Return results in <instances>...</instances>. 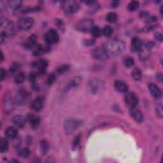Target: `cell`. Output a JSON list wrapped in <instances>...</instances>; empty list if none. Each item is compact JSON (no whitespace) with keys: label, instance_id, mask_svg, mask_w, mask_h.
<instances>
[{"label":"cell","instance_id":"obj_13","mask_svg":"<svg viewBox=\"0 0 163 163\" xmlns=\"http://www.w3.org/2000/svg\"><path fill=\"white\" fill-rule=\"evenodd\" d=\"M125 103L130 108L135 107L139 103V99L135 93H128L125 96Z\"/></svg>","mask_w":163,"mask_h":163},{"label":"cell","instance_id":"obj_34","mask_svg":"<svg viewBox=\"0 0 163 163\" xmlns=\"http://www.w3.org/2000/svg\"><path fill=\"white\" fill-rule=\"evenodd\" d=\"M30 153L29 149L27 147L20 149L18 150V155L24 158H28L30 155Z\"/></svg>","mask_w":163,"mask_h":163},{"label":"cell","instance_id":"obj_36","mask_svg":"<svg viewBox=\"0 0 163 163\" xmlns=\"http://www.w3.org/2000/svg\"><path fill=\"white\" fill-rule=\"evenodd\" d=\"M70 68V66L69 64H63L58 67L56 69V73L59 74H63L67 72Z\"/></svg>","mask_w":163,"mask_h":163},{"label":"cell","instance_id":"obj_30","mask_svg":"<svg viewBox=\"0 0 163 163\" xmlns=\"http://www.w3.org/2000/svg\"><path fill=\"white\" fill-rule=\"evenodd\" d=\"M25 74L24 72L20 71L19 73H17L15 77H14V82L16 84H23L25 80Z\"/></svg>","mask_w":163,"mask_h":163},{"label":"cell","instance_id":"obj_19","mask_svg":"<svg viewBox=\"0 0 163 163\" xmlns=\"http://www.w3.org/2000/svg\"><path fill=\"white\" fill-rule=\"evenodd\" d=\"M114 87L117 92L120 93H128L129 91L128 85L120 80H116L115 81Z\"/></svg>","mask_w":163,"mask_h":163},{"label":"cell","instance_id":"obj_9","mask_svg":"<svg viewBox=\"0 0 163 163\" xmlns=\"http://www.w3.org/2000/svg\"><path fill=\"white\" fill-rule=\"evenodd\" d=\"M91 56L94 59L98 61H105L110 57L104 47H97L93 50Z\"/></svg>","mask_w":163,"mask_h":163},{"label":"cell","instance_id":"obj_29","mask_svg":"<svg viewBox=\"0 0 163 163\" xmlns=\"http://www.w3.org/2000/svg\"><path fill=\"white\" fill-rule=\"evenodd\" d=\"M40 151L43 155H45L47 154V152L49 150V144L47 142V141L43 140L40 141Z\"/></svg>","mask_w":163,"mask_h":163},{"label":"cell","instance_id":"obj_38","mask_svg":"<svg viewBox=\"0 0 163 163\" xmlns=\"http://www.w3.org/2000/svg\"><path fill=\"white\" fill-rule=\"evenodd\" d=\"M80 142H81V135H79L75 138L73 141V144H72V148H73L74 150H77L79 147Z\"/></svg>","mask_w":163,"mask_h":163},{"label":"cell","instance_id":"obj_22","mask_svg":"<svg viewBox=\"0 0 163 163\" xmlns=\"http://www.w3.org/2000/svg\"><path fill=\"white\" fill-rule=\"evenodd\" d=\"M12 121L15 127L20 129L23 128L26 125V120L22 115H17L13 117Z\"/></svg>","mask_w":163,"mask_h":163},{"label":"cell","instance_id":"obj_25","mask_svg":"<svg viewBox=\"0 0 163 163\" xmlns=\"http://www.w3.org/2000/svg\"><path fill=\"white\" fill-rule=\"evenodd\" d=\"M9 148V144L7 138L2 137L0 139V152L3 154L8 151Z\"/></svg>","mask_w":163,"mask_h":163},{"label":"cell","instance_id":"obj_17","mask_svg":"<svg viewBox=\"0 0 163 163\" xmlns=\"http://www.w3.org/2000/svg\"><path fill=\"white\" fill-rule=\"evenodd\" d=\"M151 96L155 99H160L162 97V91L160 88L154 83H150L148 86Z\"/></svg>","mask_w":163,"mask_h":163},{"label":"cell","instance_id":"obj_43","mask_svg":"<svg viewBox=\"0 0 163 163\" xmlns=\"http://www.w3.org/2000/svg\"><path fill=\"white\" fill-rule=\"evenodd\" d=\"M7 76V71L4 68H2L0 70V80L3 81Z\"/></svg>","mask_w":163,"mask_h":163},{"label":"cell","instance_id":"obj_11","mask_svg":"<svg viewBox=\"0 0 163 163\" xmlns=\"http://www.w3.org/2000/svg\"><path fill=\"white\" fill-rule=\"evenodd\" d=\"M3 108L7 114H10L12 112L14 108V102L9 93L5 94L3 99Z\"/></svg>","mask_w":163,"mask_h":163},{"label":"cell","instance_id":"obj_12","mask_svg":"<svg viewBox=\"0 0 163 163\" xmlns=\"http://www.w3.org/2000/svg\"><path fill=\"white\" fill-rule=\"evenodd\" d=\"M48 66V63L45 59H40L33 63V66L37 69V71L39 75H43L45 74Z\"/></svg>","mask_w":163,"mask_h":163},{"label":"cell","instance_id":"obj_10","mask_svg":"<svg viewBox=\"0 0 163 163\" xmlns=\"http://www.w3.org/2000/svg\"><path fill=\"white\" fill-rule=\"evenodd\" d=\"M45 41L49 45L57 43L59 40V36L58 33L53 29H49L45 34Z\"/></svg>","mask_w":163,"mask_h":163},{"label":"cell","instance_id":"obj_44","mask_svg":"<svg viewBox=\"0 0 163 163\" xmlns=\"http://www.w3.org/2000/svg\"><path fill=\"white\" fill-rule=\"evenodd\" d=\"M155 38L157 41L159 42H162V34L160 32H157L155 33Z\"/></svg>","mask_w":163,"mask_h":163},{"label":"cell","instance_id":"obj_6","mask_svg":"<svg viewBox=\"0 0 163 163\" xmlns=\"http://www.w3.org/2000/svg\"><path fill=\"white\" fill-rule=\"evenodd\" d=\"M155 43L153 42L149 41L143 43L141 48L138 51L139 58L141 61H145L150 56V50L154 47Z\"/></svg>","mask_w":163,"mask_h":163},{"label":"cell","instance_id":"obj_46","mask_svg":"<svg viewBox=\"0 0 163 163\" xmlns=\"http://www.w3.org/2000/svg\"><path fill=\"white\" fill-rule=\"evenodd\" d=\"M7 37H7V34L5 33V31L2 32V33H1V37H0V38H1V43H3V42L5 40V38H6Z\"/></svg>","mask_w":163,"mask_h":163},{"label":"cell","instance_id":"obj_26","mask_svg":"<svg viewBox=\"0 0 163 163\" xmlns=\"http://www.w3.org/2000/svg\"><path fill=\"white\" fill-rule=\"evenodd\" d=\"M5 33L7 37L13 36L15 33V27L14 24L12 22H8L5 25Z\"/></svg>","mask_w":163,"mask_h":163},{"label":"cell","instance_id":"obj_45","mask_svg":"<svg viewBox=\"0 0 163 163\" xmlns=\"http://www.w3.org/2000/svg\"><path fill=\"white\" fill-rule=\"evenodd\" d=\"M95 43L94 40H92V39H87V40H85L84 42V43L85 46H92L93 45H94Z\"/></svg>","mask_w":163,"mask_h":163},{"label":"cell","instance_id":"obj_21","mask_svg":"<svg viewBox=\"0 0 163 163\" xmlns=\"http://www.w3.org/2000/svg\"><path fill=\"white\" fill-rule=\"evenodd\" d=\"M82 80H83V78L80 75L75 76L69 82V84L66 87V89L67 90L73 89H75V88L79 87L82 82Z\"/></svg>","mask_w":163,"mask_h":163},{"label":"cell","instance_id":"obj_32","mask_svg":"<svg viewBox=\"0 0 163 163\" xmlns=\"http://www.w3.org/2000/svg\"><path fill=\"white\" fill-rule=\"evenodd\" d=\"M113 32H114V29L112 27H111L109 25L105 26L102 29V34L106 37H109L110 36H112Z\"/></svg>","mask_w":163,"mask_h":163},{"label":"cell","instance_id":"obj_8","mask_svg":"<svg viewBox=\"0 0 163 163\" xmlns=\"http://www.w3.org/2000/svg\"><path fill=\"white\" fill-rule=\"evenodd\" d=\"M34 24V21L32 17H24L19 19L17 24V26L22 31H28L33 28Z\"/></svg>","mask_w":163,"mask_h":163},{"label":"cell","instance_id":"obj_27","mask_svg":"<svg viewBox=\"0 0 163 163\" xmlns=\"http://www.w3.org/2000/svg\"><path fill=\"white\" fill-rule=\"evenodd\" d=\"M7 3L10 8L13 9V10H15L21 7L23 5V1H20V0H10V1L7 2Z\"/></svg>","mask_w":163,"mask_h":163},{"label":"cell","instance_id":"obj_35","mask_svg":"<svg viewBox=\"0 0 163 163\" xmlns=\"http://www.w3.org/2000/svg\"><path fill=\"white\" fill-rule=\"evenodd\" d=\"M140 7V2L138 1H132L128 5V9L131 12H134L138 10Z\"/></svg>","mask_w":163,"mask_h":163},{"label":"cell","instance_id":"obj_3","mask_svg":"<svg viewBox=\"0 0 163 163\" xmlns=\"http://www.w3.org/2000/svg\"><path fill=\"white\" fill-rule=\"evenodd\" d=\"M82 124V120L75 119H68L64 122L63 128L66 135H71L78 130Z\"/></svg>","mask_w":163,"mask_h":163},{"label":"cell","instance_id":"obj_41","mask_svg":"<svg viewBox=\"0 0 163 163\" xmlns=\"http://www.w3.org/2000/svg\"><path fill=\"white\" fill-rule=\"evenodd\" d=\"M155 112L159 118H162L163 116V110H162V104H158L155 108Z\"/></svg>","mask_w":163,"mask_h":163},{"label":"cell","instance_id":"obj_28","mask_svg":"<svg viewBox=\"0 0 163 163\" xmlns=\"http://www.w3.org/2000/svg\"><path fill=\"white\" fill-rule=\"evenodd\" d=\"M118 19V15L116 13L111 12L108 13L106 15V21L109 23H114Z\"/></svg>","mask_w":163,"mask_h":163},{"label":"cell","instance_id":"obj_49","mask_svg":"<svg viewBox=\"0 0 163 163\" xmlns=\"http://www.w3.org/2000/svg\"><path fill=\"white\" fill-rule=\"evenodd\" d=\"M111 5H112L111 7H112V8H116V7H117L118 5H119V2H117V1L112 2Z\"/></svg>","mask_w":163,"mask_h":163},{"label":"cell","instance_id":"obj_15","mask_svg":"<svg viewBox=\"0 0 163 163\" xmlns=\"http://www.w3.org/2000/svg\"><path fill=\"white\" fill-rule=\"evenodd\" d=\"M130 114L131 117L138 123H141L143 121L144 117L142 112L138 108L131 107L130 108Z\"/></svg>","mask_w":163,"mask_h":163},{"label":"cell","instance_id":"obj_24","mask_svg":"<svg viewBox=\"0 0 163 163\" xmlns=\"http://www.w3.org/2000/svg\"><path fill=\"white\" fill-rule=\"evenodd\" d=\"M37 44V37L35 34H31L24 43V46L26 48L31 50Z\"/></svg>","mask_w":163,"mask_h":163},{"label":"cell","instance_id":"obj_42","mask_svg":"<svg viewBox=\"0 0 163 163\" xmlns=\"http://www.w3.org/2000/svg\"><path fill=\"white\" fill-rule=\"evenodd\" d=\"M19 66H20V65L18 63H13L10 68V72H12V73H14V72H16L18 70V69H19Z\"/></svg>","mask_w":163,"mask_h":163},{"label":"cell","instance_id":"obj_40","mask_svg":"<svg viewBox=\"0 0 163 163\" xmlns=\"http://www.w3.org/2000/svg\"><path fill=\"white\" fill-rule=\"evenodd\" d=\"M38 74L37 71H33L29 74V80L30 82H31L32 83L33 82H36L37 79V77L38 76Z\"/></svg>","mask_w":163,"mask_h":163},{"label":"cell","instance_id":"obj_47","mask_svg":"<svg viewBox=\"0 0 163 163\" xmlns=\"http://www.w3.org/2000/svg\"><path fill=\"white\" fill-rule=\"evenodd\" d=\"M140 17L145 18V17H149V12H142L140 13Z\"/></svg>","mask_w":163,"mask_h":163},{"label":"cell","instance_id":"obj_16","mask_svg":"<svg viewBox=\"0 0 163 163\" xmlns=\"http://www.w3.org/2000/svg\"><path fill=\"white\" fill-rule=\"evenodd\" d=\"M44 105V99L42 96L35 98L31 104V108L34 112H40L42 110Z\"/></svg>","mask_w":163,"mask_h":163},{"label":"cell","instance_id":"obj_33","mask_svg":"<svg viewBox=\"0 0 163 163\" xmlns=\"http://www.w3.org/2000/svg\"><path fill=\"white\" fill-rule=\"evenodd\" d=\"M90 32L94 38H98L101 37L102 34V29H101L98 26H94Z\"/></svg>","mask_w":163,"mask_h":163},{"label":"cell","instance_id":"obj_5","mask_svg":"<svg viewBox=\"0 0 163 163\" xmlns=\"http://www.w3.org/2000/svg\"><path fill=\"white\" fill-rule=\"evenodd\" d=\"M94 22L92 19H83L80 20L76 25L75 28L78 31L82 33H87L90 31L94 26Z\"/></svg>","mask_w":163,"mask_h":163},{"label":"cell","instance_id":"obj_1","mask_svg":"<svg viewBox=\"0 0 163 163\" xmlns=\"http://www.w3.org/2000/svg\"><path fill=\"white\" fill-rule=\"evenodd\" d=\"M104 47L109 56H117L124 52L125 44L122 40L114 39L107 42Z\"/></svg>","mask_w":163,"mask_h":163},{"label":"cell","instance_id":"obj_7","mask_svg":"<svg viewBox=\"0 0 163 163\" xmlns=\"http://www.w3.org/2000/svg\"><path fill=\"white\" fill-rule=\"evenodd\" d=\"M30 93L25 89H20L15 96V103L19 105L25 104L30 98Z\"/></svg>","mask_w":163,"mask_h":163},{"label":"cell","instance_id":"obj_4","mask_svg":"<svg viewBox=\"0 0 163 163\" xmlns=\"http://www.w3.org/2000/svg\"><path fill=\"white\" fill-rule=\"evenodd\" d=\"M62 10L68 14L77 13L80 8L79 3L75 1H64L61 3Z\"/></svg>","mask_w":163,"mask_h":163},{"label":"cell","instance_id":"obj_2","mask_svg":"<svg viewBox=\"0 0 163 163\" xmlns=\"http://www.w3.org/2000/svg\"><path fill=\"white\" fill-rule=\"evenodd\" d=\"M88 90L93 94H98L103 92L105 88L104 82L97 78L90 79L88 82Z\"/></svg>","mask_w":163,"mask_h":163},{"label":"cell","instance_id":"obj_14","mask_svg":"<svg viewBox=\"0 0 163 163\" xmlns=\"http://www.w3.org/2000/svg\"><path fill=\"white\" fill-rule=\"evenodd\" d=\"M27 119L30 127L33 130H36L38 128L41 122V119L39 115L30 114L28 115Z\"/></svg>","mask_w":163,"mask_h":163},{"label":"cell","instance_id":"obj_31","mask_svg":"<svg viewBox=\"0 0 163 163\" xmlns=\"http://www.w3.org/2000/svg\"><path fill=\"white\" fill-rule=\"evenodd\" d=\"M131 77L135 80L136 81L140 80L142 77L141 70L138 68H134L131 71Z\"/></svg>","mask_w":163,"mask_h":163},{"label":"cell","instance_id":"obj_39","mask_svg":"<svg viewBox=\"0 0 163 163\" xmlns=\"http://www.w3.org/2000/svg\"><path fill=\"white\" fill-rule=\"evenodd\" d=\"M56 80V75L54 73H52L48 76L46 80V83L48 85H51L54 83Z\"/></svg>","mask_w":163,"mask_h":163},{"label":"cell","instance_id":"obj_20","mask_svg":"<svg viewBox=\"0 0 163 163\" xmlns=\"http://www.w3.org/2000/svg\"><path fill=\"white\" fill-rule=\"evenodd\" d=\"M5 137L9 140H13L17 138L18 130L13 126H9L5 131Z\"/></svg>","mask_w":163,"mask_h":163},{"label":"cell","instance_id":"obj_18","mask_svg":"<svg viewBox=\"0 0 163 163\" xmlns=\"http://www.w3.org/2000/svg\"><path fill=\"white\" fill-rule=\"evenodd\" d=\"M31 50L34 56H40L49 50V47L48 45L43 46L37 43L31 49Z\"/></svg>","mask_w":163,"mask_h":163},{"label":"cell","instance_id":"obj_50","mask_svg":"<svg viewBox=\"0 0 163 163\" xmlns=\"http://www.w3.org/2000/svg\"><path fill=\"white\" fill-rule=\"evenodd\" d=\"M1 54H2V56H1V58H2V59H1V61L2 62L3 61V58H4V57H3V52H1Z\"/></svg>","mask_w":163,"mask_h":163},{"label":"cell","instance_id":"obj_37","mask_svg":"<svg viewBox=\"0 0 163 163\" xmlns=\"http://www.w3.org/2000/svg\"><path fill=\"white\" fill-rule=\"evenodd\" d=\"M135 64V60L131 57H127L124 60V65L125 68H131Z\"/></svg>","mask_w":163,"mask_h":163},{"label":"cell","instance_id":"obj_23","mask_svg":"<svg viewBox=\"0 0 163 163\" xmlns=\"http://www.w3.org/2000/svg\"><path fill=\"white\" fill-rule=\"evenodd\" d=\"M143 45L141 40L138 37H133L131 42V50L133 52H138Z\"/></svg>","mask_w":163,"mask_h":163},{"label":"cell","instance_id":"obj_48","mask_svg":"<svg viewBox=\"0 0 163 163\" xmlns=\"http://www.w3.org/2000/svg\"><path fill=\"white\" fill-rule=\"evenodd\" d=\"M157 80H158L160 82H162V75L161 73L157 74Z\"/></svg>","mask_w":163,"mask_h":163}]
</instances>
